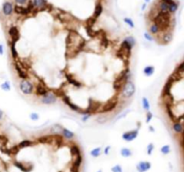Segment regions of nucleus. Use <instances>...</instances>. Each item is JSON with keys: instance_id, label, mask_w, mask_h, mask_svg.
<instances>
[{"instance_id": "nucleus-29", "label": "nucleus", "mask_w": 184, "mask_h": 172, "mask_svg": "<svg viewBox=\"0 0 184 172\" xmlns=\"http://www.w3.org/2000/svg\"><path fill=\"white\" fill-rule=\"evenodd\" d=\"M61 134H62L63 137H65V138H67L68 140L73 139L74 136H75V134L72 131H70L69 129H67V128H62Z\"/></svg>"}, {"instance_id": "nucleus-3", "label": "nucleus", "mask_w": 184, "mask_h": 172, "mask_svg": "<svg viewBox=\"0 0 184 172\" xmlns=\"http://www.w3.org/2000/svg\"><path fill=\"white\" fill-rule=\"evenodd\" d=\"M178 80V75L177 74H172L171 76H169V78L167 79V82L165 83L164 86H163V90L162 91V96L164 99L170 98L171 97V90L172 85L174 84L175 82H177Z\"/></svg>"}, {"instance_id": "nucleus-10", "label": "nucleus", "mask_w": 184, "mask_h": 172, "mask_svg": "<svg viewBox=\"0 0 184 172\" xmlns=\"http://www.w3.org/2000/svg\"><path fill=\"white\" fill-rule=\"evenodd\" d=\"M61 99H62V101L67 106V107H69V108L70 109H72L73 111H76V112H77V113H79V114H82L83 115V109H81L77 105H76L75 103H73L72 101H71V100H70V98L68 97V96H67L66 94H64V95H62L61 96Z\"/></svg>"}, {"instance_id": "nucleus-25", "label": "nucleus", "mask_w": 184, "mask_h": 172, "mask_svg": "<svg viewBox=\"0 0 184 172\" xmlns=\"http://www.w3.org/2000/svg\"><path fill=\"white\" fill-rule=\"evenodd\" d=\"M53 137H54V142H53V143L56 144L57 148L61 147V146L63 145V143H64L63 136L60 135L59 134H58V135H53Z\"/></svg>"}, {"instance_id": "nucleus-37", "label": "nucleus", "mask_w": 184, "mask_h": 172, "mask_svg": "<svg viewBox=\"0 0 184 172\" xmlns=\"http://www.w3.org/2000/svg\"><path fill=\"white\" fill-rule=\"evenodd\" d=\"M124 40H126L132 48H134V47L136 46V39H135L133 36H128V37H126V38L124 39Z\"/></svg>"}, {"instance_id": "nucleus-11", "label": "nucleus", "mask_w": 184, "mask_h": 172, "mask_svg": "<svg viewBox=\"0 0 184 172\" xmlns=\"http://www.w3.org/2000/svg\"><path fill=\"white\" fill-rule=\"evenodd\" d=\"M14 13V3L5 1L2 5V14L4 16H11Z\"/></svg>"}, {"instance_id": "nucleus-40", "label": "nucleus", "mask_w": 184, "mask_h": 172, "mask_svg": "<svg viewBox=\"0 0 184 172\" xmlns=\"http://www.w3.org/2000/svg\"><path fill=\"white\" fill-rule=\"evenodd\" d=\"M124 22H125V23H127V24L129 26V28H131V29L135 28V23H134V22H133V20H132L131 18H129V17H125V18H124Z\"/></svg>"}, {"instance_id": "nucleus-19", "label": "nucleus", "mask_w": 184, "mask_h": 172, "mask_svg": "<svg viewBox=\"0 0 184 172\" xmlns=\"http://www.w3.org/2000/svg\"><path fill=\"white\" fill-rule=\"evenodd\" d=\"M37 142L41 144H52L54 142V137L52 135H42L37 139Z\"/></svg>"}, {"instance_id": "nucleus-8", "label": "nucleus", "mask_w": 184, "mask_h": 172, "mask_svg": "<svg viewBox=\"0 0 184 172\" xmlns=\"http://www.w3.org/2000/svg\"><path fill=\"white\" fill-rule=\"evenodd\" d=\"M57 95L53 92H48L47 94H45L44 96H42L40 98V102L44 105H52L54 103H56L57 101Z\"/></svg>"}, {"instance_id": "nucleus-51", "label": "nucleus", "mask_w": 184, "mask_h": 172, "mask_svg": "<svg viewBox=\"0 0 184 172\" xmlns=\"http://www.w3.org/2000/svg\"><path fill=\"white\" fill-rule=\"evenodd\" d=\"M28 0H15V3L16 5H19V6H23V5H25L27 3Z\"/></svg>"}, {"instance_id": "nucleus-48", "label": "nucleus", "mask_w": 184, "mask_h": 172, "mask_svg": "<svg viewBox=\"0 0 184 172\" xmlns=\"http://www.w3.org/2000/svg\"><path fill=\"white\" fill-rule=\"evenodd\" d=\"M111 171H112V172H123L122 168H121V166H119V165H115V166H113V167L111 168Z\"/></svg>"}, {"instance_id": "nucleus-2", "label": "nucleus", "mask_w": 184, "mask_h": 172, "mask_svg": "<svg viewBox=\"0 0 184 172\" xmlns=\"http://www.w3.org/2000/svg\"><path fill=\"white\" fill-rule=\"evenodd\" d=\"M130 77H131L130 69H129V67H127L116 77V79L114 80V82L112 83V86H113V89L115 90V91L120 92V91L122 90L124 84L128 80H130Z\"/></svg>"}, {"instance_id": "nucleus-23", "label": "nucleus", "mask_w": 184, "mask_h": 172, "mask_svg": "<svg viewBox=\"0 0 184 172\" xmlns=\"http://www.w3.org/2000/svg\"><path fill=\"white\" fill-rule=\"evenodd\" d=\"M16 41L11 40L10 41V52H11V56L13 57L14 60H17L19 57V54L16 50Z\"/></svg>"}, {"instance_id": "nucleus-12", "label": "nucleus", "mask_w": 184, "mask_h": 172, "mask_svg": "<svg viewBox=\"0 0 184 172\" xmlns=\"http://www.w3.org/2000/svg\"><path fill=\"white\" fill-rule=\"evenodd\" d=\"M7 33H8V36L10 37L11 40H14V41H18L20 39H21V34H20V31L18 29L17 26H10L8 31H7Z\"/></svg>"}, {"instance_id": "nucleus-46", "label": "nucleus", "mask_w": 184, "mask_h": 172, "mask_svg": "<svg viewBox=\"0 0 184 172\" xmlns=\"http://www.w3.org/2000/svg\"><path fill=\"white\" fill-rule=\"evenodd\" d=\"M153 119V113L150 111V110H148V111H147V116H146V122L148 124L149 122H151V120Z\"/></svg>"}, {"instance_id": "nucleus-39", "label": "nucleus", "mask_w": 184, "mask_h": 172, "mask_svg": "<svg viewBox=\"0 0 184 172\" xmlns=\"http://www.w3.org/2000/svg\"><path fill=\"white\" fill-rule=\"evenodd\" d=\"M108 120H109V118L106 117V116H104V115H102V116H100V117H98V118L96 119V122L99 123V124H104V123L107 122Z\"/></svg>"}, {"instance_id": "nucleus-53", "label": "nucleus", "mask_w": 184, "mask_h": 172, "mask_svg": "<svg viewBox=\"0 0 184 172\" xmlns=\"http://www.w3.org/2000/svg\"><path fill=\"white\" fill-rule=\"evenodd\" d=\"M70 171L71 172H79V168L74 166V165H71L70 167Z\"/></svg>"}, {"instance_id": "nucleus-54", "label": "nucleus", "mask_w": 184, "mask_h": 172, "mask_svg": "<svg viewBox=\"0 0 184 172\" xmlns=\"http://www.w3.org/2000/svg\"><path fill=\"white\" fill-rule=\"evenodd\" d=\"M5 53V47L2 43H0V56H3Z\"/></svg>"}, {"instance_id": "nucleus-49", "label": "nucleus", "mask_w": 184, "mask_h": 172, "mask_svg": "<svg viewBox=\"0 0 184 172\" xmlns=\"http://www.w3.org/2000/svg\"><path fill=\"white\" fill-rule=\"evenodd\" d=\"M154 149H155V145H154V143H149L148 145H147V154L148 155H151L152 154V152H153V151H154Z\"/></svg>"}, {"instance_id": "nucleus-52", "label": "nucleus", "mask_w": 184, "mask_h": 172, "mask_svg": "<svg viewBox=\"0 0 184 172\" xmlns=\"http://www.w3.org/2000/svg\"><path fill=\"white\" fill-rule=\"evenodd\" d=\"M130 111H131L130 109H128V110L125 111V112H124V113H123V114L121 115V116H119V117H118V118L116 119V121H118L119 119H122V118H125V117L127 116V115H128V113H129Z\"/></svg>"}, {"instance_id": "nucleus-50", "label": "nucleus", "mask_w": 184, "mask_h": 172, "mask_svg": "<svg viewBox=\"0 0 184 172\" xmlns=\"http://www.w3.org/2000/svg\"><path fill=\"white\" fill-rule=\"evenodd\" d=\"M91 116H92L91 114H84V115H83V117H82L81 120H82L83 122H86V121L91 118Z\"/></svg>"}, {"instance_id": "nucleus-27", "label": "nucleus", "mask_w": 184, "mask_h": 172, "mask_svg": "<svg viewBox=\"0 0 184 172\" xmlns=\"http://www.w3.org/2000/svg\"><path fill=\"white\" fill-rule=\"evenodd\" d=\"M160 32H161V31H160L159 26L156 23H152V24L149 26V33L151 35H158Z\"/></svg>"}, {"instance_id": "nucleus-14", "label": "nucleus", "mask_w": 184, "mask_h": 172, "mask_svg": "<svg viewBox=\"0 0 184 172\" xmlns=\"http://www.w3.org/2000/svg\"><path fill=\"white\" fill-rule=\"evenodd\" d=\"M139 133V129H137V128L130 130V131H127L122 135V139L127 142H131L137 137Z\"/></svg>"}, {"instance_id": "nucleus-6", "label": "nucleus", "mask_w": 184, "mask_h": 172, "mask_svg": "<svg viewBox=\"0 0 184 172\" xmlns=\"http://www.w3.org/2000/svg\"><path fill=\"white\" fill-rule=\"evenodd\" d=\"M19 88L24 95H32L34 91V85L29 79L22 80L19 83Z\"/></svg>"}, {"instance_id": "nucleus-33", "label": "nucleus", "mask_w": 184, "mask_h": 172, "mask_svg": "<svg viewBox=\"0 0 184 172\" xmlns=\"http://www.w3.org/2000/svg\"><path fill=\"white\" fill-rule=\"evenodd\" d=\"M142 108L146 110V111H148V110H150V102H149V100H148V99L147 98V97H143L142 98Z\"/></svg>"}, {"instance_id": "nucleus-43", "label": "nucleus", "mask_w": 184, "mask_h": 172, "mask_svg": "<svg viewBox=\"0 0 184 172\" xmlns=\"http://www.w3.org/2000/svg\"><path fill=\"white\" fill-rule=\"evenodd\" d=\"M175 74L180 75V76H182V74H183V63H182V62H181L180 64H179L178 67L176 68Z\"/></svg>"}, {"instance_id": "nucleus-35", "label": "nucleus", "mask_w": 184, "mask_h": 172, "mask_svg": "<svg viewBox=\"0 0 184 172\" xmlns=\"http://www.w3.org/2000/svg\"><path fill=\"white\" fill-rule=\"evenodd\" d=\"M82 162H83V157H82V155L80 154V155H78V156H76V157L75 158L72 165H74V166H76V167H77V168H80Z\"/></svg>"}, {"instance_id": "nucleus-21", "label": "nucleus", "mask_w": 184, "mask_h": 172, "mask_svg": "<svg viewBox=\"0 0 184 172\" xmlns=\"http://www.w3.org/2000/svg\"><path fill=\"white\" fill-rule=\"evenodd\" d=\"M151 168V163L149 161H140L136 164V170L139 172H146Z\"/></svg>"}, {"instance_id": "nucleus-15", "label": "nucleus", "mask_w": 184, "mask_h": 172, "mask_svg": "<svg viewBox=\"0 0 184 172\" xmlns=\"http://www.w3.org/2000/svg\"><path fill=\"white\" fill-rule=\"evenodd\" d=\"M14 12L16 15H31V11L29 10V8L27 7H23V6H19V5H14Z\"/></svg>"}, {"instance_id": "nucleus-5", "label": "nucleus", "mask_w": 184, "mask_h": 172, "mask_svg": "<svg viewBox=\"0 0 184 172\" xmlns=\"http://www.w3.org/2000/svg\"><path fill=\"white\" fill-rule=\"evenodd\" d=\"M101 107H102L101 102L90 99L88 100V107L83 111V115H84V114H91V115L96 114L97 112L100 111Z\"/></svg>"}, {"instance_id": "nucleus-26", "label": "nucleus", "mask_w": 184, "mask_h": 172, "mask_svg": "<svg viewBox=\"0 0 184 172\" xmlns=\"http://www.w3.org/2000/svg\"><path fill=\"white\" fill-rule=\"evenodd\" d=\"M103 5L101 3H98L95 7V12H94V16L95 19H98L101 15L103 14Z\"/></svg>"}, {"instance_id": "nucleus-7", "label": "nucleus", "mask_w": 184, "mask_h": 172, "mask_svg": "<svg viewBox=\"0 0 184 172\" xmlns=\"http://www.w3.org/2000/svg\"><path fill=\"white\" fill-rule=\"evenodd\" d=\"M118 103H119L118 99L113 98V99L110 100L107 103H105L104 105H102L99 113L103 114V113H109V112H111L112 110H114V109L117 108Z\"/></svg>"}, {"instance_id": "nucleus-36", "label": "nucleus", "mask_w": 184, "mask_h": 172, "mask_svg": "<svg viewBox=\"0 0 184 172\" xmlns=\"http://www.w3.org/2000/svg\"><path fill=\"white\" fill-rule=\"evenodd\" d=\"M101 153H102V149H101L100 147L95 148L94 150H92V151L90 152L91 156H93V157H95V158L99 157V156L101 155Z\"/></svg>"}, {"instance_id": "nucleus-1", "label": "nucleus", "mask_w": 184, "mask_h": 172, "mask_svg": "<svg viewBox=\"0 0 184 172\" xmlns=\"http://www.w3.org/2000/svg\"><path fill=\"white\" fill-rule=\"evenodd\" d=\"M171 18L172 15L170 13H163L161 11H158L157 14H155L154 17L152 18V22L159 26L161 32H165L168 31L171 27Z\"/></svg>"}, {"instance_id": "nucleus-34", "label": "nucleus", "mask_w": 184, "mask_h": 172, "mask_svg": "<svg viewBox=\"0 0 184 172\" xmlns=\"http://www.w3.org/2000/svg\"><path fill=\"white\" fill-rule=\"evenodd\" d=\"M120 154H121V156L124 157V158H128V157L132 156V152H131L130 149L124 147V148L121 149V151H120Z\"/></svg>"}, {"instance_id": "nucleus-22", "label": "nucleus", "mask_w": 184, "mask_h": 172, "mask_svg": "<svg viewBox=\"0 0 184 172\" xmlns=\"http://www.w3.org/2000/svg\"><path fill=\"white\" fill-rule=\"evenodd\" d=\"M66 78H67L68 83L71 84V85H73L74 87H76V88H81V87H82V83L79 82L78 80H76V79L73 76V75H71V74H66Z\"/></svg>"}, {"instance_id": "nucleus-17", "label": "nucleus", "mask_w": 184, "mask_h": 172, "mask_svg": "<svg viewBox=\"0 0 184 172\" xmlns=\"http://www.w3.org/2000/svg\"><path fill=\"white\" fill-rule=\"evenodd\" d=\"M34 7L38 10H46L48 9L49 3L47 0H32Z\"/></svg>"}, {"instance_id": "nucleus-41", "label": "nucleus", "mask_w": 184, "mask_h": 172, "mask_svg": "<svg viewBox=\"0 0 184 172\" xmlns=\"http://www.w3.org/2000/svg\"><path fill=\"white\" fill-rule=\"evenodd\" d=\"M170 152H171V147H170V145H168V144L163 145V146L161 148V152H162L163 154H164V155L169 154Z\"/></svg>"}, {"instance_id": "nucleus-56", "label": "nucleus", "mask_w": 184, "mask_h": 172, "mask_svg": "<svg viewBox=\"0 0 184 172\" xmlns=\"http://www.w3.org/2000/svg\"><path fill=\"white\" fill-rule=\"evenodd\" d=\"M148 128H149V131H150L151 133H155V128H154L153 126H149Z\"/></svg>"}, {"instance_id": "nucleus-9", "label": "nucleus", "mask_w": 184, "mask_h": 172, "mask_svg": "<svg viewBox=\"0 0 184 172\" xmlns=\"http://www.w3.org/2000/svg\"><path fill=\"white\" fill-rule=\"evenodd\" d=\"M14 67L17 73V75L19 78H21L22 80H24V79H29L30 75H29V73L28 71L24 70L23 68H22V67L19 65V62H18V59L17 60H14Z\"/></svg>"}, {"instance_id": "nucleus-24", "label": "nucleus", "mask_w": 184, "mask_h": 172, "mask_svg": "<svg viewBox=\"0 0 184 172\" xmlns=\"http://www.w3.org/2000/svg\"><path fill=\"white\" fill-rule=\"evenodd\" d=\"M172 130L174 131V133L176 134H180L182 135L183 133V126L181 124V122H179L178 120L172 123Z\"/></svg>"}, {"instance_id": "nucleus-55", "label": "nucleus", "mask_w": 184, "mask_h": 172, "mask_svg": "<svg viewBox=\"0 0 184 172\" xmlns=\"http://www.w3.org/2000/svg\"><path fill=\"white\" fill-rule=\"evenodd\" d=\"M111 148V145H108V146H106V147H105V149H104V151H103V152H104V154H105V155H108V154H109Z\"/></svg>"}, {"instance_id": "nucleus-4", "label": "nucleus", "mask_w": 184, "mask_h": 172, "mask_svg": "<svg viewBox=\"0 0 184 172\" xmlns=\"http://www.w3.org/2000/svg\"><path fill=\"white\" fill-rule=\"evenodd\" d=\"M121 92V96L124 99H130L134 96L135 92H136V86L134 84V83L130 80H128L123 86L122 90L120 91Z\"/></svg>"}, {"instance_id": "nucleus-44", "label": "nucleus", "mask_w": 184, "mask_h": 172, "mask_svg": "<svg viewBox=\"0 0 184 172\" xmlns=\"http://www.w3.org/2000/svg\"><path fill=\"white\" fill-rule=\"evenodd\" d=\"M19 151H20V148H19L18 144H17V145L13 146L12 148H10V152H11V155H16V154L19 152Z\"/></svg>"}, {"instance_id": "nucleus-31", "label": "nucleus", "mask_w": 184, "mask_h": 172, "mask_svg": "<svg viewBox=\"0 0 184 172\" xmlns=\"http://www.w3.org/2000/svg\"><path fill=\"white\" fill-rule=\"evenodd\" d=\"M34 144V142L33 141H31V140H23L22 141L21 143H18V146L20 149H23V148H25V147H29V146H32Z\"/></svg>"}, {"instance_id": "nucleus-32", "label": "nucleus", "mask_w": 184, "mask_h": 172, "mask_svg": "<svg viewBox=\"0 0 184 172\" xmlns=\"http://www.w3.org/2000/svg\"><path fill=\"white\" fill-rule=\"evenodd\" d=\"M157 7H158V11H161L163 13H169L168 12V6L164 2L161 1V0H159Z\"/></svg>"}, {"instance_id": "nucleus-45", "label": "nucleus", "mask_w": 184, "mask_h": 172, "mask_svg": "<svg viewBox=\"0 0 184 172\" xmlns=\"http://www.w3.org/2000/svg\"><path fill=\"white\" fill-rule=\"evenodd\" d=\"M30 119H31V120H32V121H38V120L40 119V116H39L38 113L32 112V113L30 114Z\"/></svg>"}, {"instance_id": "nucleus-13", "label": "nucleus", "mask_w": 184, "mask_h": 172, "mask_svg": "<svg viewBox=\"0 0 184 172\" xmlns=\"http://www.w3.org/2000/svg\"><path fill=\"white\" fill-rule=\"evenodd\" d=\"M164 107H165V111H166V114L167 116L169 117V119L172 120V122H175L177 121V119H176V115L174 114L173 110H172V106L171 104V101L166 100L164 101Z\"/></svg>"}, {"instance_id": "nucleus-28", "label": "nucleus", "mask_w": 184, "mask_h": 172, "mask_svg": "<svg viewBox=\"0 0 184 172\" xmlns=\"http://www.w3.org/2000/svg\"><path fill=\"white\" fill-rule=\"evenodd\" d=\"M70 153L73 157H76L81 154V150L77 144H73L70 146Z\"/></svg>"}, {"instance_id": "nucleus-18", "label": "nucleus", "mask_w": 184, "mask_h": 172, "mask_svg": "<svg viewBox=\"0 0 184 172\" xmlns=\"http://www.w3.org/2000/svg\"><path fill=\"white\" fill-rule=\"evenodd\" d=\"M14 165L16 168H18L20 170H22L23 172H31L32 170V168H33V166L31 163L25 165V164H23L21 161H14Z\"/></svg>"}, {"instance_id": "nucleus-58", "label": "nucleus", "mask_w": 184, "mask_h": 172, "mask_svg": "<svg viewBox=\"0 0 184 172\" xmlns=\"http://www.w3.org/2000/svg\"><path fill=\"white\" fill-rule=\"evenodd\" d=\"M144 1H145V3L148 4V3H150V1H151V0H144Z\"/></svg>"}, {"instance_id": "nucleus-59", "label": "nucleus", "mask_w": 184, "mask_h": 172, "mask_svg": "<svg viewBox=\"0 0 184 172\" xmlns=\"http://www.w3.org/2000/svg\"><path fill=\"white\" fill-rule=\"evenodd\" d=\"M97 172H102V170H99V171H97Z\"/></svg>"}, {"instance_id": "nucleus-16", "label": "nucleus", "mask_w": 184, "mask_h": 172, "mask_svg": "<svg viewBox=\"0 0 184 172\" xmlns=\"http://www.w3.org/2000/svg\"><path fill=\"white\" fill-rule=\"evenodd\" d=\"M48 92H49V89H47V87L43 83H39L37 84L36 87H34V94L37 97H42Z\"/></svg>"}, {"instance_id": "nucleus-42", "label": "nucleus", "mask_w": 184, "mask_h": 172, "mask_svg": "<svg viewBox=\"0 0 184 172\" xmlns=\"http://www.w3.org/2000/svg\"><path fill=\"white\" fill-rule=\"evenodd\" d=\"M144 38H145L147 41H149V42H153V41L155 40L154 36L151 35L148 31H146V32L144 33Z\"/></svg>"}, {"instance_id": "nucleus-20", "label": "nucleus", "mask_w": 184, "mask_h": 172, "mask_svg": "<svg viewBox=\"0 0 184 172\" xmlns=\"http://www.w3.org/2000/svg\"><path fill=\"white\" fill-rule=\"evenodd\" d=\"M172 40V33L168 31L163 32V36L160 37V43L163 45H168Z\"/></svg>"}, {"instance_id": "nucleus-47", "label": "nucleus", "mask_w": 184, "mask_h": 172, "mask_svg": "<svg viewBox=\"0 0 184 172\" xmlns=\"http://www.w3.org/2000/svg\"><path fill=\"white\" fill-rule=\"evenodd\" d=\"M109 40H108V38L104 35V36H103V39H102V40H101V44L103 46V48H107L108 47V45H109Z\"/></svg>"}, {"instance_id": "nucleus-30", "label": "nucleus", "mask_w": 184, "mask_h": 172, "mask_svg": "<svg viewBox=\"0 0 184 172\" xmlns=\"http://www.w3.org/2000/svg\"><path fill=\"white\" fill-rule=\"evenodd\" d=\"M143 73H144V75H145L146 76H147V77L152 76V75H154V73H155V67H153V66H147V67L144 68Z\"/></svg>"}, {"instance_id": "nucleus-38", "label": "nucleus", "mask_w": 184, "mask_h": 172, "mask_svg": "<svg viewBox=\"0 0 184 172\" xmlns=\"http://www.w3.org/2000/svg\"><path fill=\"white\" fill-rule=\"evenodd\" d=\"M1 89L5 91H11V84L8 81H6L1 84Z\"/></svg>"}, {"instance_id": "nucleus-57", "label": "nucleus", "mask_w": 184, "mask_h": 172, "mask_svg": "<svg viewBox=\"0 0 184 172\" xmlns=\"http://www.w3.org/2000/svg\"><path fill=\"white\" fill-rule=\"evenodd\" d=\"M147 3H144V4L142 5V7H141V10H142V11H144V10H146V8H147Z\"/></svg>"}]
</instances>
